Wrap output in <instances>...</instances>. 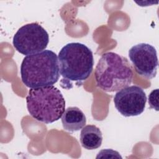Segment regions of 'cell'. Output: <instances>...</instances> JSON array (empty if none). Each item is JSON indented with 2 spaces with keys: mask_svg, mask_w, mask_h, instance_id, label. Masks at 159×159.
Here are the masks:
<instances>
[{
  "mask_svg": "<svg viewBox=\"0 0 159 159\" xmlns=\"http://www.w3.org/2000/svg\"><path fill=\"white\" fill-rule=\"evenodd\" d=\"M20 71L22 81L28 88L52 86L60 78L58 57L50 50L27 55L23 58Z\"/></svg>",
  "mask_w": 159,
  "mask_h": 159,
  "instance_id": "obj_1",
  "label": "cell"
},
{
  "mask_svg": "<svg viewBox=\"0 0 159 159\" xmlns=\"http://www.w3.org/2000/svg\"><path fill=\"white\" fill-rule=\"evenodd\" d=\"M97 86L106 92L118 91L129 86L134 73L128 60L116 53H104L95 68Z\"/></svg>",
  "mask_w": 159,
  "mask_h": 159,
  "instance_id": "obj_2",
  "label": "cell"
},
{
  "mask_svg": "<svg viewBox=\"0 0 159 159\" xmlns=\"http://www.w3.org/2000/svg\"><path fill=\"white\" fill-rule=\"evenodd\" d=\"M26 103L30 115L47 124L58 120L65 111L63 96L53 85L30 88L26 96Z\"/></svg>",
  "mask_w": 159,
  "mask_h": 159,
  "instance_id": "obj_3",
  "label": "cell"
},
{
  "mask_svg": "<svg viewBox=\"0 0 159 159\" xmlns=\"http://www.w3.org/2000/svg\"><path fill=\"white\" fill-rule=\"evenodd\" d=\"M60 75L73 81H83L91 75L94 58L92 51L84 44L79 42L67 43L58 53Z\"/></svg>",
  "mask_w": 159,
  "mask_h": 159,
  "instance_id": "obj_4",
  "label": "cell"
},
{
  "mask_svg": "<svg viewBox=\"0 0 159 159\" xmlns=\"http://www.w3.org/2000/svg\"><path fill=\"white\" fill-rule=\"evenodd\" d=\"M49 42L46 30L40 24L33 22L20 27L13 37L15 49L24 55H30L45 50Z\"/></svg>",
  "mask_w": 159,
  "mask_h": 159,
  "instance_id": "obj_5",
  "label": "cell"
},
{
  "mask_svg": "<svg viewBox=\"0 0 159 159\" xmlns=\"http://www.w3.org/2000/svg\"><path fill=\"white\" fill-rule=\"evenodd\" d=\"M147 96L140 87L129 86L118 91L114 98L115 107L125 117L141 114L145 107Z\"/></svg>",
  "mask_w": 159,
  "mask_h": 159,
  "instance_id": "obj_6",
  "label": "cell"
},
{
  "mask_svg": "<svg viewBox=\"0 0 159 159\" xmlns=\"http://www.w3.org/2000/svg\"><path fill=\"white\" fill-rule=\"evenodd\" d=\"M129 57L139 75L147 79L156 76L158 62L153 46L145 43L135 45L129 50Z\"/></svg>",
  "mask_w": 159,
  "mask_h": 159,
  "instance_id": "obj_7",
  "label": "cell"
},
{
  "mask_svg": "<svg viewBox=\"0 0 159 159\" xmlns=\"http://www.w3.org/2000/svg\"><path fill=\"white\" fill-rule=\"evenodd\" d=\"M63 129L70 132L81 129L86 123V118L83 111L77 107H69L61 116Z\"/></svg>",
  "mask_w": 159,
  "mask_h": 159,
  "instance_id": "obj_8",
  "label": "cell"
},
{
  "mask_svg": "<svg viewBox=\"0 0 159 159\" xmlns=\"http://www.w3.org/2000/svg\"><path fill=\"white\" fill-rule=\"evenodd\" d=\"M102 142V134L98 127L94 125L84 126L80 133V142L82 147L87 150H94L99 148Z\"/></svg>",
  "mask_w": 159,
  "mask_h": 159,
  "instance_id": "obj_9",
  "label": "cell"
},
{
  "mask_svg": "<svg viewBox=\"0 0 159 159\" xmlns=\"http://www.w3.org/2000/svg\"><path fill=\"white\" fill-rule=\"evenodd\" d=\"M158 89L153 90L148 96V104L151 109H154L157 111H158Z\"/></svg>",
  "mask_w": 159,
  "mask_h": 159,
  "instance_id": "obj_10",
  "label": "cell"
},
{
  "mask_svg": "<svg viewBox=\"0 0 159 159\" xmlns=\"http://www.w3.org/2000/svg\"><path fill=\"white\" fill-rule=\"evenodd\" d=\"M120 158L122 157L120 155L119 153L117 151L113 150L112 149H103L99 152L96 158Z\"/></svg>",
  "mask_w": 159,
  "mask_h": 159,
  "instance_id": "obj_11",
  "label": "cell"
}]
</instances>
